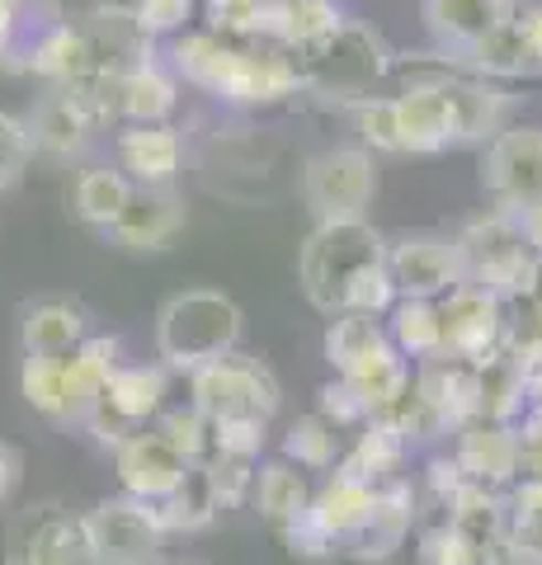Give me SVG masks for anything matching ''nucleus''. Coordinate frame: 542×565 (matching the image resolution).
Wrapping results in <instances>:
<instances>
[{"label": "nucleus", "mask_w": 542, "mask_h": 565, "mask_svg": "<svg viewBox=\"0 0 542 565\" xmlns=\"http://www.w3.org/2000/svg\"><path fill=\"white\" fill-rule=\"evenodd\" d=\"M170 57L189 85H199L213 99H232V104H274L302 85L297 62L284 57L278 47H251L241 39H226L217 29L174 39Z\"/></svg>", "instance_id": "nucleus-1"}, {"label": "nucleus", "mask_w": 542, "mask_h": 565, "mask_svg": "<svg viewBox=\"0 0 542 565\" xmlns=\"http://www.w3.org/2000/svg\"><path fill=\"white\" fill-rule=\"evenodd\" d=\"M241 307L213 288H184L156 311V353L170 373H199L241 344Z\"/></svg>", "instance_id": "nucleus-2"}, {"label": "nucleus", "mask_w": 542, "mask_h": 565, "mask_svg": "<svg viewBox=\"0 0 542 565\" xmlns=\"http://www.w3.org/2000/svg\"><path fill=\"white\" fill-rule=\"evenodd\" d=\"M373 264H387V241L363 217L354 222H317L311 236L297 250V282H302L307 302L321 316H340L354 278Z\"/></svg>", "instance_id": "nucleus-3"}, {"label": "nucleus", "mask_w": 542, "mask_h": 565, "mask_svg": "<svg viewBox=\"0 0 542 565\" xmlns=\"http://www.w3.org/2000/svg\"><path fill=\"white\" fill-rule=\"evenodd\" d=\"M458 250H463V269H467V282L477 288L496 292L500 302H523L538 278V264L542 255L523 241L519 222L510 212H486V217H471L458 236Z\"/></svg>", "instance_id": "nucleus-4"}, {"label": "nucleus", "mask_w": 542, "mask_h": 565, "mask_svg": "<svg viewBox=\"0 0 542 565\" xmlns=\"http://www.w3.org/2000/svg\"><path fill=\"white\" fill-rule=\"evenodd\" d=\"M189 377H194L189 392H194V405L208 424H269L278 411V382L251 353H226Z\"/></svg>", "instance_id": "nucleus-5"}, {"label": "nucleus", "mask_w": 542, "mask_h": 565, "mask_svg": "<svg viewBox=\"0 0 542 565\" xmlns=\"http://www.w3.org/2000/svg\"><path fill=\"white\" fill-rule=\"evenodd\" d=\"M382 71H387V47H382L373 29L354 20H344L321 43L297 52V76L321 95H363Z\"/></svg>", "instance_id": "nucleus-6"}, {"label": "nucleus", "mask_w": 542, "mask_h": 565, "mask_svg": "<svg viewBox=\"0 0 542 565\" xmlns=\"http://www.w3.org/2000/svg\"><path fill=\"white\" fill-rule=\"evenodd\" d=\"M378 193V170L369 147H326L302 170V199L317 222H354Z\"/></svg>", "instance_id": "nucleus-7"}, {"label": "nucleus", "mask_w": 542, "mask_h": 565, "mask_svg": "<svg viewBox=\"0 0 542 565\" xmlns=\"http://www.w3.org/2000/svg\"><path fill=\"white\" fill-rule=\"evenodd\" d=\"M166 396H170V367L166 363H132L124 367L104 386V396L91 415H85V429L95 434V444L104 448H118L128 434L147 429V419H156L166 411Z\"/></svg>", "instance_id": "nucleus-8"}, {"label": "nucleus", "mask_w": 542, "mask_h": 565, "mask_svg": "<svg viewBox=\"0 0 542 565\" xmlns=\"http://www.w3.org/2000/svg\"><path fill=\"white\" fill-rule=\"evenodd\" d=\"M95 565H161L166 527L156 519V504L132 494H109L85 514Z\"/></svg>", "instance_id": "nucleus-9"}, {"label": "nucleus", "mask_w": 542, "mask_h": 565, "mask_svg": "<svg viewBox=\"0 0 542 565\" xmlns=\"http://www.w3.org/2000/svg\"><path fill=\"white\" fill-rule=\"evenodd\" d=\"M6 565H95L85 514L52 500L20 509L6 527Z\"/></svg>", "instance_id": "nucleus-10"}, {"label": "nucleus", "mask_w": 542, "mask_h": 565, "mask_svg": "<svg viewBox=\"0 0 542 565\" xmlns=\"http://www.w3.org/2000/svg\"><path fill=\"white\" fill-rule=\"evenodd\" d=\"M481 184L504 212L542 203V128H504L486 141Z\"/></svg>", "instance_id": "nucleus-11"}, {"label": "nucleus", "mask_w": 542, "mask_h": 565, "mask_svg": "<svg viewBox=\"0 0 542 565\" xmlns=\"http://www.w3.org/2000/svg\"><path fill=\"white\" fill-rule=\"evenodd\" d=\"M439 321H444V359L481 363L486 353L504 344V302L496 292L477 288V282H458L453 292L439 297Z\"/></svg>", "instance_id": "nucleus-12"}, {"label": "nucleus", "mask_w": 542, "mask_h": 565, "mask_svg": "<svg viewBox=\"0 0 542 565\" xmlns=\"http://www.w3.org/2000/svg\"><path fill=\"white\" fill-rule=\"evenodd\" d=\"M387 274L396 282V297H425L439 302L458 282H467L458 236H401L387 245Z\"/></svg>", "instance_id": "nucleus-13"}, {"label": "nucleus", "mask_w": 542, "mask_h": 565, "mask_svg": "<svg viewBox=\"0 0 542 565\" xmlns=\"http://www.w3.org/2000/svg\"><path fill=\"white\" fill-rule=\"evenodd\" d=\"M114 467H118V481H124V494L142 504H161L194 462L180 448H170L156 429H137L114 448Z\"/></svg>", "instance_id": "nucleus-14"}, {"label": "nucleus", "mask_w": 542, "mask_h": 565, "mask_svg": "<svg viewBox=\"0 0 542 565\" xmlns=\"http://www.w3.org/2000/svg\"><path fill=\"white\" fill-rule=\"evenodd\" d=\"M453 462L471 486L486 490H510L519 481V438L514 424H491V419H471L458 429V448Z\"/></svg>", "instance_id": "nucleus-15"}, {"label": "nucleus", "mask_w": 542, "mask_h": 565, "mask_svg": "<svg viewBox=\"0 0 542 565\" xmlns=\"http://www.w3.org/2000/svg\"><path fill=\"white\" fill-rule=\"evenodd\" d=\"M184 226V199L174 193L170 184L166 189H137L128 193V207L118 212V222L109 226V236L128 250H161L180 236Z\"/></svg>", "instance_id": "nucleus-16"}, {"label": "nucleus", "mask_w": 542, "mask_h": 565, "mask_svg": "<svg viewBox=\"0 0 542 565\" xmlns=\"http://www.w3.org/2000/svg\"><path fill=\"white\" fill-rule=\"evenodd\" d=\"M411 523H415V494H411V486H406V481L378 486L369 519L359 523V533L349 537L340 552L354 556V561H387L396 546L406 542Z\"/></svg>", "instance_id": "nucleus-17"}, {"label": "nucleus", "mask_w": 542, "mask_h": 565, "mask_svg": "<svg viewBox=\"0 0 542 565\" xmlns=\"http://www.w3.org/2000/svg\"><path fill=\"white\" fill-rule=\"evenodd\" d=\"M184 161V141L170 122H147V128L118 132V170L137 189H166Z\"/></svg>", "instance_id": "nucleus-18"}, {"label": "nucleus", "mask_w": 542, "mask_h": 565, "mask_svg": "<svg viewBox=\"0 0 542 565\" xmlns=\"http://www.w3.org/2000/svg\"><path fill=\"white\" fill-rule=\"evenodd\" d=\"M340 24H344V10L336 0H259V14H255V33L278 39L284 47H297V52L321 43Z\"/></svg>", "instance_id": "nucleus-19"}, {"label": "nucleus", "mask_w": 542, "mask_h": 565, "mask_svg": "<svg viewBox=\"0 0 542 565\" xmlns=\"http://www.w3.org/2000/svg\"><path fill=\"white\" fill-rule=\"evenodd\" d=\"M373 494L378 486L359 481V476H344V471H330L326 481L311 490V504H307V519L321 527V533L336 542V552L359 533V523L369 519L373 509Z\"/></svg>", "instance_id": "nucleus-20"}, {"label": "nucleus", "mask_w": 542, "mask_h": 565, "mask_svg": "<svg viewBox=\"0 0 542 565\" xmlns=\"http://www.w3.org/2000/svg\"><path fill=\"white\" fill-rule=\"evenodd\" d=\"M24 359H72L91 340V316L76 302H33L20 326Z\"/></svg>", "instance_id": "nucleus-21"}, {"label": "nucleus", "mask_w": 542, "mask_h": 565, "mask_svg": "<svg viewBox=\"0 0 542 565\" xmlns=\"http://www.w3.org/2000/svg\"><path fill=\"white\" fill-rule=\"evenodd\" d=\"M396 104V132H401V151H444L453 147V118H448V99L444 85H411V90L392 95Z\"/></svg>", "instance_id": "nucleus-22"}, {"label": "nucleus", "mask_w": 542, "mask_h": 565, "mask_svg": "<svg viewBox=\"0 0 542 565\" xmlns=\"http://www.w3.org/2000/svg\"><path fill=\"white\" fill-rule=\"evenodd\" d=\"M453 118V141H491L504 132L510 118V95L486 81H439Z\"/></svg>", "instance_id": "nucleus-23"}, {"label": "nucleus", "mask_w": 542, "mask_h": 565, "mask_svg": "<svg viewBox=\"0 0 542 565\" xmlns=\"http://www.w3.org/2000/svg\"><path fill=\"white\" fill-rule=\"evenodd\" d=\"M24 128H29V147H39L47 156H76L91 141L95 118L72 90H47Z\"/></svg>", "instance_id": "nucleus-24"}, {"label": "nucleus", "mask_w": 542, "mask_h": 565, "mask_svg": "<svg viewBox=\"0 0 542 565\" xmlns=\"http://www.w3.org/2000/svg\"><path fill=\"white\" fill-rule=\"evenodd\" d=\"M62 367H66V424H85V415L99 405L109 377L118 373V340L91 334Z\"/></svg>", "instance_id": "nucleus-25"}, {"label": "nucleus", "mask_w": 542, "mask_h": 565, "mask_svg": "<svg viewBox=\"0 0 542 565\" xmlns=\"http://www.w3.org/2000/svg\"><path fill=\"white\" fill-rule=\"evenodd\" d=\"M510 0H425V24L444 47L471 52L496 24L510 20Z\"/></svg>", "instance_id": "nucleus-26"}, {"label": "nucleus", "mask_w": 542, "mask_h": 565, "mask_svg": "<svg viewBox=\"0 0 542 565\" xmlns=\"http://www.w3.org/2000/svg\"><path fill=\"white\" fill-rule=\"evenodd\" d=\"M29 66L39 71L52 90H76L85 76H95V47L81 24H52L43 39L33 43Z\"/></svg>", "instance_id": "nucleus-27"}, {"label": "nucleus", "mask_w": 542, "mask_h": 565, "mask_svg": "<svg viewBox=\"0 0 542 565\" xmlns=\"http://www.w3.org/2000/svg\"><path fill=\"white\" fill-rule=\"evenodd\" d=\"M340 382H349V392L363 401L369 419H382L392 405L411 392V363L396 353V344L369 353L363 363H354L349 373H340Z\"/></svg>", "instance_id": "nucleus-28"}, {"label": "nucleus", "mask_w": 542, "mask_h": 565, "mask_svg": "<svg viewBox=\"0 0 542 565\" xmlns=\"http://www.w3.org/2000/svg\"><path fill=\"white\" fill-rule=\"evenodd\" d=\"M406 452H411V444L392 429V424L369 419L359 429L354 448L336 462V471L359 476V481H369V486H392V481H401V462H406Z\"/></svg>", "instance_id": "nucleus-29"}, {"label": "nucleus", "mask_w": 542, "mask_h": 565, "mask_svg": "<svg viewBox=\"0 0 542 565\" xmlns=\"http://www.w3.org/2000/svg\"><path fill=\"white\" fill-rule=\"evenodd\" d=\"M114 114L128 118L132 128H147V122H166L174 114V81L166 76L156 62H137L118 76L114 90Z\"/></svg>", "instance_id": "nucleus-30"}, {"label": "nucleus", "mask_w": 542, "mask_h": 565, "mask_svg": "<svg viewBox=\"0 0 542 565\" xmlns=\"http://www.w3.org/2000/svg\"><path fill=\"white\" fill-rule=\"evenodd\" d=\"M255 509H259V519H265L274 533H284L288 523H297L307 514V504H311V486H307V476L297 471L293 462H284V457H274V462L265 467H255Z\"/></svg>", "instance_id": "nucleus-31"}, {"label": "nucleus", "mask_w": 542, "mask_h": 565, "mask_svg": "<svg viewBox=\"0 0 542 565\" xmlns=\"http://www.w3.org/2000/svg\"><path fill=\"white\" fill-rule=\"evenodd\" d=\"M387 334L401 359H419L434 363L444 359V321H439V302H425V297H396V307L387 311Z\"/></svg>", "instance_id": "nucleus-32"}, {"label": "nucleus", "mask_w": 542, "mask_h": 565, "mask_svg": "<svg viewBox=\"0 0 542 565\" xmlns=\"http://www.w3.org/2000/svg\"><path fill=\"white\" fill-rule=\"evenodd\" d=\"M529 405L523 396V367L514 353H486L477 363V419H491V424H514V415Z\"/></svg>", "instance_id": "nucleus-33"}, {"label": "nucleus", "mask_w": 542, "mask_h": 565, "mask_svg": "<svg viewBox=\"0 0 542 565\" xmlns=\"http://www.w3.org/2000/svg\"><path fill=\"white\" fill-rule=\"evenodd\" d=\"M463 57L477 66L481 76H529V71H542L538 52L529 43V29H523L519 14H510L504 24H496L477 47L463 52Z\"/></svg>", "instance_id": "nucleus-34"}, {"label": "nucleus", "mask_w": 542, "mask_h": 565, "mask_svg": "<svg viewBox=\"0 0 542 565\" xmlns=\"http://www.w3.org/2000/svg\"><path fill=\"white\" fill-rule=\"evenodd\" d=\"M128 193H132V180L124 170H81L76 174V189H72V212L85 222V226H109L118 222V212L128 207Z\"/></svg>", "instance_id": "nucleus-35"}, {"label": "nucleus", "mask_w": 542, "mask_h": 565, "mask_svg": "<svg viewBox=\"0 0 542 565\" xmlns=\"http://www.w3.org/2000/svg\"><path fill=\"white\" fill-rule=\"evenodd\" d=\"M217 514H222V509H217L213 486H208V476H203L199 462L189 467V476L166 494L161 504H156V519H161L166 537H170V533H199V527H208Z\"/></svg>", "instance_id": "nucleus-36"}, {"label": "nucleus", "mask_w": 542, "mask_h": 565, "mask_svg": "<svg viewBox=\"0 0 542 565\" xmlns=\"http://www.w3.org/2000/svg\"><path fill=\"white\" fill-rule=\"evenodd\" d=\"M392 334L378 316H330V330H326V363L336 367V377L349 373L354 363H363L369 353L387 349Z\"/></svg>", "instance_id": "nucleus-37"}, {"label": "nucleus", "mask_w": 542, "mask_h": 565, "mask_svg": "<svg viewBox=\"0 0 542 565\" xmlns=\"http://www.w3.org/2000/svg\"><path fill=\"white\" fill-rule=\"evenodd\" d=\"M284 462L297 471H330L340 462V429L321 415H302L284 434Z\"/></svg>", "instance_id": "nucleus-38"}, {"label": "nucleus", "mask_w": 542, "mask_h": 565, "mask_svg": "<svg viewBox=\"0 0 542 565\" xmlns=\"http://www.w3.org/2000/svg\"><path fill=\"white\" fill-rule=\"evenodd\" d=\"M66 359H24L20 392L39 415L66 424Z\"/></svg>", "instance_id": "nucleus-39"}, {"label": "nucleus", "mask_w": 542, "mask_h": 565, "mask_svg": "<svg viewBox=\"0 0 542 565\" xmlns=\"http://www.w3.org/2000/svg\"><path fill=\"white\" fill-rule=\"evenodd\" d=\"M156 434H161L170 448H180L189 462H203L208 448H213V424L203 419V411L194 401L189 405H166V411L156 415Z\"/></svg>", "instance_id": "nucleus-40"}, {"label": "nucleus", "mask_w": 542, "mask_h": 565, "mask_svg": "<svg viewBox=\"0 0 542 565\" xmlns=\"http://www.w3.org/2000/svg\"><path fill=\"white\" fill-rule=\"evenodd\" d=\"M199 467H203V476H208V486H213L217 509H236V504L251 500V490H255V467H259V462H246V457H226V452H208Z\"/></svg>", "instance_id": "nucleus-41"}, {"label": "nucleus", "mask_w": 542, "mask_h": 565, "mask_svg": "<svg viewBox=\"0 0 542 565\" xmlns=\"http://www.w3.org/2000/svg\"><path fill=\"white\" fill-rule=\"evenodd\" d=\"M419 561L425 565H496V556H486L481 546L471 537H463L448 519L419 533Z\"/></svg>", "instance_id": "nucleus-42"}, {"label": "nucleus", "mask_w": 542, "mask_h": 565, "mask_svg": "<svg viewBox=\"0 0 542 565\" xmlns=\"http://www.w3.org/2000/svg\"><path fill=\"white\" fill-rule=\"evenodd\" d=\"M354 128L359 137L378 151H401V132H396V104L392 99H378V95H363L354 104Z\"/></svg>", "instance_id": "nucleus-43"}, {"label": "nucleus", "mask_w": 542, "mask_h": 565, "mask_svg": "<svg viewBox=\"0 0 542 565\" xmlns=\"http://www.w3.org/2000/svg\"><path fill=\"white\" fill-rule=\"evenodd\" d=\"M132 24L142 39H161V33H174L189 24L194 14V0H132Z\"/></svg>", "instance_id": "nucleus-44"}, {"label": "nucleus", "mask_w": 542, "mask_h": 565, "mask_svg": "<svg viewBox=\"0 0 542 565\" xmlns=\"http://www.w3.org/2000/svg\"><path fill=\"white\" fill-rule=\"evenodd\" d=\"M265 434L269 424H213V448L208 452H226V457H246V462H259V452H265Z\"/></svg>", "instance_id": "nucleus-45"}, {"label": "nucleus", "mask_w": 542, "mask_h": 565, "mask_svg": "<svg viewBox=\"0 0 542 565\" xmlns=\"http://www.w3.org/2000/svg\"><path fill=\"white\" fill-rule=\"evenodd\" d=\"M29 128L20 118H10V114H0V193H6L14 180L24 174L29 166Z\"/></svg>", "instance_id": "nucleus-46"}, {"label": "nucleus", "mask_w": 542, "mask_h": 565, "mask_svg": "<svg viewBox=\"0 0 542 565\" xmlns=\"http://www.w3.org/2000/svg\"><path fill=\"white\" fill-rule=\"evenodd\" d=\"M504 514H510V533L542 523V476H519V481L504 490Z\"/></svg>", "instance_id": "nucleus-47"}, {"label": "nucleus", "mask_w": 542, "mask_h": 565, "mask_svg": "<svg viewBox=\"0 0 542 565\" xmlns=\"http://www.w3.org/2000/svg\"><path fill=\"white\" fill-rule=\"evenodd\" d=\"M317 415L330 419L336 429H349V424H359V429H363V424H369V411H363V401L349 392V382H340V377L321 386V411H317Z\"/></svg>", "instance_id": "nucleus-48"}, {"label": "nucleus", "mask_w": 542, "mask_h": 565, "mask_svg": "<svg viewBox=\"0 0 542 565\" xmlns=\"http://www.w3.org/2000/svg\"><path fill=\"white\" fill-rule=\"evenodd\" d=\"M278 537H284L288 552H293V556H302V561H326V556H336V542H330V537H326L321 527L311 523L307 514L297 519V523H288Z\"/></svg>", "instance_id": "nucleus-49"}, {"label": "nucleus", "mask_w": 542, "mask_h": 565, "mask_svg": "<svg viewBox=\"0 0 542 565\" xmlns=\"http://www.w3.org/2000/svg\"><path fill=\"white\" fill-rule=\"evenodd\" d=\"M208 10H213V24H217V33H226V39H246V33H255L259 0H208Z\"/></svg>", "instance_id": "nucleus-50"}, {"label": "nucleus", "mask_w": 542, "mask_h": 565, "mask_svg": "<svg viewBox=\"0 0 542 565\" xmlns=\"http://www.w3.org/2000/svg\"><path fill=\"white\" fill-rule=\"evenodd\" d=\"M519 438V476H542V405H529L523 424H514Z\"/></svg>", "instance_id": "nucleus-51"}, {"label": "nucleus", "mask_w": 542, "mask_h": 565, "mask_svg": "<svg viewBox=\"0 0 542 565\" xmlns=\"http://www.w3.org/2000/svg\"><path fill=\"white\" fill-rule=\"evenodd\" d=\"M429 486H434V500L448 504L453 494L467 486V476L458 471V462H453V457H434V462H429Z\"/></svg>", "instance_id": "nucleus-52"}, {"label": "nucleus", "mask_w": 542, "mask_h": 565, "mask_svg": "<svg viewBox=\"0 0 542 565\" xmlns=\"http://www.w3.org/2000/svg\"><path fill=\"white\" fill-rule=\"evenodd\" d=\"M20 476H24V452L14 444H0V504L20 490Z\"/></svg>", "instance_id": "nucleus-53"}, {"label": "nucleus", "mask_w": 542, "mask_h": 565, "mask_svg": "<svg viewBox=\"0 0 542 565\" xmlns=\"http://www.w3.org/2000/svg\"><path fill=\"white\" fill-rule=\"evenodd\" d=\"M504 212V207H500ZM510 217L519 222V232H523V241L533 245V250L542 255V203H529V207H519V212H510Z\"/></svg>", "instance_id": "nucleus-54"}, {"label": "nucleus", "mask_w": 542, "mask_h": 565, "mask_svg": "<svg viewBox=\"0 0 542 565\" xmlns=\"http://www.w3.org/2000/svg\"><path fill=\"white\" fill-rule=\"evenodd\" d=\"M510 552L523 556V561H533V565H542V523L523 527V533H510Z\"/></svg>", "instance_id": "nucleus-55"}, {"label": "nucleus", "mask_w": 542, "mask_h": 565, "mask_svg": "<svg viewBox=\"0 0 542 565\" xmlns=\"http://www.w3.org/2000/svg\"><path fill=\"white\" fill-rule=\"evenodd\" d=\"M519 20H523V29H529V43H533L538 66H542V6H533L529 14H519Z\"/></svg>", "instance_id": "nucleus-56"}, {"label": "nucleus", "mask_w": 542, "mask_h": 565, "mask_svg": "<svg viewBox=\"0 0 542 565\" xmlns=\"http://www.w3.org/2000/svg\"><path fill=\"white\" fill-rule=\"evenodd\" d=\"M14 24H20V10H14V0H0V52L10 47Z\"/></svg>", "instance_id": "nucleus-57"}, {"label": "nucleus", "mask_w": 542, "mask_h": 565, "mask_svg": "<svg viewBox=\"0 0 542 565\" xmlns=\"http://www.w3.org/2000/svg\"><path fill=\"white\" fill-rule=\"evenodd\" d=\"M523 302L533 307V316L542 321V264H538V278H533V288H529V297H523Z\"/></svg>", "instance_id": "nucleus-58"}, {"label": "nucleus", "mask_w": 542, "mask_h": 565, "mask_svg": "<svg viewBox=\"0 0 542 565\" xmlns=\"http://www.w3.org/2000/svg\"><path fill=\"white\" fill-rule=\"evenodd\" d=\"M496 565H533V561H523V556H514V552H504Z\"/></svg>", "instance_id": "nucleus-59"}, {"label": "nucleus", "mask_w": 542, "mask_h": 565, "mask_svg": "<svg viewBox=\"0 0 542 565\" xmlns=\"http://www.w3.org/2000/svg\"><path fill=\"white\" fill-rule=\"evenodd\" d=\"M514 6H533V0H510V10H514Z\"/></svg>", "instance_id": "nucleus-60"}]
</instances>
